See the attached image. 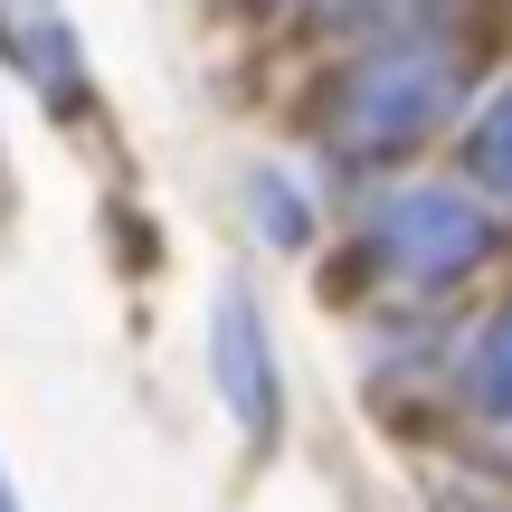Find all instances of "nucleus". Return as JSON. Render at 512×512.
I'll return each instance as SVG.
<instances>
[{
    "mask_svg": "<svg viewBox=\"0 0 512 512\" xmlns=\"http://www.w3.org/2000/svg\"><path fill=\"white\" fill-rule=\"evenodd\" d=\"M465 95V48L418 19V29H389L351 57V76L332 86V114H323V143L342 162H399L408 143L446 124V105Z\"/></svg>",
    "mask_w": 512,
    "mask_h": 512,
    "instance_id": "nucleus-1",
    "label": "nucleus"
},
{
    "mask_svg": "<svg viewBox=\"0 0 512 512\" xmlns=\"http://www.w3.org/2000/svg\"><path fill=\"white\" fill-rule=\"evenodd\" d=\"M361 247L380 256V275L437 294V285H456V275H475L484 256H494V209H484L475 190H446V181H399L370 209Z\"/></svg>",
    "mask_w": 512,
    "mask_h": 512,
    "instance_id": "nucleus-2",
    "label": "nucleus"
},
{
    "mask_svg": "<svg viewBox=\"0 0 512 512\" xmlns=\"http://www.w3.org/2000/svg\"><path fill=\"white\" fill-rule=\"evenodd\" d=\"M209 361H219V399H228V418H238L256 446H266V437H275V342H266V313H256L238 285H228L219 313H209Z\"/></svg>",
    "mask_w": 512,
    "mask_h": 512,
    "instance_id": "nucleus-3",
    "label": "nucleus"
},
{
    "mask_svg": "<svg viewBox=\"0 0 512 512\" xmlns=\"http://www.w3.org/2000/svg\"><path fill=\"white\" fill-rule=\"evenodd\" d=\"M0 10H10V29H0V38H10V57L48 95H76V48H67V29H57V10H48V0H0Z\"/></svg>",
    "mask_w": 512,
    "mask_h": 512,
    "instance_id": "nucleus-4",
    "label": "nucleus"
},
{
    "mask_svg": "<svg viewBox=\"0 0 512 512\" xmlns=\"http://www.w3.org/2000/svg\"><path fill=\"white\" fill-rule=\"evenodd\" d=\"M465 399H475V418L512 427V294L494 304V323L475 332V351H465Z\"/></svg>",
    "mask_w": 512,
    "mask_h": 512,
    "instance_id": "nucleus-5",
    "label": "nucleus"
},
{
    "mask_svg": "<svg viewBox=\"0 0 512 512\" xmlns=\"http://www.w3.org/2000/svg\"><path fill=\"white\" fill-rule=\"evenodd\" d=\"M465 181H484V200L512 209V86L475 114V133H465Z\"/></svg>",
    "mask_w": 512,
    "mask_h": 512,
    "instance_id": "nucleus-6",
    "label": "nucleus"
},
{
    "mask_svg": "<svg viewBox=\"0 0 512 512\" xmlns=\"http://www.w3.org/2000/svg\"><path fill=\"white\" fill-rule=\"evenodd\" d=\"M247 219L266 228L275 247H304V238H313V219H304V200H294V190L275 181V171H256V181H247Z\"/></svg>",
    "mask_w": 512,
    "mask_h": 512,
    "instance_id": "nucleus-7",
    "label": "nucleus"
},
{
    "mask_svg": "<svg viewBox=\"0 0 512 512\" xmlns=\"http://www.w3.org/2000/svg\"><path fill=\"white\" fill-rule=\"evenodd\" d=\"M0 512H19V503H10V484H0Z\"/></svg>",
    "mask_w": 512,
    "mask_h": 512,
    "instance_id": "nucleus-8",
    "label": "nucleus"
}]
</instances>
